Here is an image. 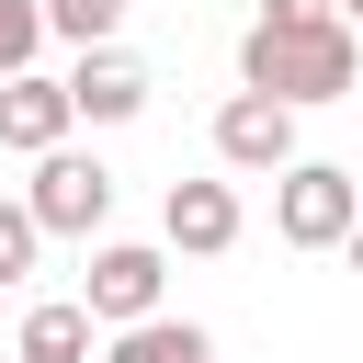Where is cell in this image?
Listing matches in <instances>:
<instances>
[{
	"mask_svg": "<svg viewBox=\"0 0 363 363\" xmlns=\"http://www.w3.org/2000/svg\"><path fill=\"white\" fill-rule=\"evenodd\" d=\"M340 0H261V23H329Z\"/></svg>",
	"mask_w": 363,
	"mask_h": 363,
	"instance_id": "5bb4252c",
	"label": "cell"
},
{
	"mask_svg": "<svg viewBox=\"0 0 363 363\" xmlns=\"http://www.w3.org/2000/svg\"><path fill=\"white\" fill-rule=\"evenodd\" d=\"M68 102H79V125H136V113H147V68H136L125 45H79Z\"/></svg>",
	"mask_w": 363,
	"mask_h": 363,
	"instance_id": "ba28073f",
	"label": "cell"
},
{
	"mask_svg": "<svg viewBox=\"0 0 363 363\" xmlns=\"http://www.w3.org/2000/svg\"><path fill=\"white\" fill-rule=\"evenodd\" d=\"M352 216H363V182H352L340 159H295V170H272V238H284V250H340Z\"/></svg>",
	"mask_w": 363,
	"mask_h": 363,
	"instance_id": "7a4b0ae2",
	"label": "cell"
},
{
	"mask_svg": "<svg viewBox=\"0 0 363 363\" xmlns=\"http://www.w3.org/2000/svg\"><path fill=\"white\" fill-rule=\"evenodd\" d=\"M363 79V34L329 11V23H250L238 34V91H272V102H340Z\"/></svg>",
	"mask_w": 363,
	"mask_h": 363,
	"instance_id": "6da1fadb",
	"label": "cell"
},
{
	"mask_svg": "<svg viewBox=\"0 0 363 363\" xmlns=\"http://www.w3.org/2000/svg\"><path fill=\"white\" fill-rule=\"evenodd\" d=\"M159 295H170V238H102L91 272H79V306H91L102 329L159 318Z\"/></svg>",
	"mask_w": 363,
	"mask_h": 363,
	"instance_id": "277c9868",
	"label": "cell"
},
{
	"mask_svg": "<svg viewBox=\"0 0 363 363\" xmlns=\"http://www.w3.org/2000/svg\"><path fill=\"white\" fill-rule=\"evenodd\" d=\"M23 204H34L45 238H102V227H113V170H102L91 147H45L34 182H23Z\"/></svg>",
	"mask_w": 363,
	"mask_h": 363,
	"instance_id": "3957f363",
	"label": "cell"
},
{
	"mask_svg": "<svg viewBox=\"0 0 363 363\" xmlns=\"http://www.w3.org/2000/svg\"><path fill=\"white\" fill-rule=\"evenodd\" d=\"M216 159H227V170H261V182L295 170V159H306V147H295V102H272V91H227V102H216Z\"/></svg>",
	"mask_w": 363,
	"mask_h": 363,
	"instance_id": "5b68a950",
	"label": "cell"
},
{
	"mask_svg": "<svg viewBox=\"0 0 363 363\" xmlns=\"http://www.w3.org/2000/svg\"><path fill=\"white\" fill-rule=\"evenodd\" d=\"M34 250H45L34 204H0V295H11V284H34Z\"/></svg>",
	"mask_w": 363,
	"mask_h": 363,
	"instance_id": "4fadbf2b",
	"label": "cell"
},
{
	"mask_svg": "<svg viewBox=\"0 0 363 363\" xmlns=\"http://www.w3.org/2000/svg\"><path fill=\"white\" fill-rule=\"evenodd\" d=\"M125 11H136V0H45V34H57V45H113Z\"/></svg>",
	"mask_w": 363,
	"mask_h": 363,
	"instance_id": "8fae6325",
	"label": "cell"
},
{
	"mask_svg": "<svg viewBox=\"0 0 363 363\" xmlns=\"http://www.w3.org/2000/svg\"><path fill=\"white\" fill-rule=\"evenodd\" d=\"M159 238H170V250H193V261H227V250L250 238L238 182H170V193H159Z\"/></svg>",
	"mask_w": 363,
	"mask_h": 363,
	"instance_id": "8992f818",
	"label": "cell"
},
{
	"mask_svg": "<svg viewBox=\"0 0 363 363\" xmlns=\"http://www.w3.org/2000/svg\"><path fill=\"white\" fill-rule=\"evenodd\" d=\"M91 306L79 295H45V306H23V340H11V363H91Z\"/></svg>",
	"mask_w": 363,
	"mask_h": 363,
	"instance_id": "9c48e42d",
	"label": "cell"
},
{
	"mask_svg": "<svg viewBox=\"0 0 363 363\" xmlns=\"http://www.w3.org/2000/svg\"><path fill=\"white\" fill-rule=\"evenodd\" d=\"M102 363H216V340H204L193 318H170V306H159V318L113 329V340H102Z\"/></svg>",
	"mask_w": 363,
	"mask_h": 363,
	"instance_id": "30bf717a",
	"label": "cell"
},
{
	"mask_svg": "<svg viewBox=\"0 0 363 363\" xmlns=\"http://www.w3.org/2000/svg\"><path fill=\"white\" fill-rule=\"evenodd\" d=\"M68 125H79L68 79H45V68L0 79V147H11V159H45V147H68Z\"/></svg>",
	"mask_w": 363,
	"mask_h": 363,
	"instance_id": "52a82bcc",
	"label": "cell"
},
{
	"mask_svg": "<svg viewBox=\"0 0 363 363\" xmlns=\"http://www.w3.org/2000/svg\"><path fill=\"white\" fill-rule=\"evenodd\" d=\"M340 23H352V34H363V0H340Z\"/></svg>",
	"mask_w": 363,
	"mask_h": 363,
	"instance_id": "2e32d148",
	"label": "cell"
},
{
	"mask_svg": "<svg viewBox=\"0 0 363 363\" xmlns=\"http://www.w3.org/2000/svg\"><path fill=\"white\" fill-rule=\"evenodd\" d=\"M340 261H352V272H363V216H352V238H340Z\"/></svg>",
	"mask_w": 363,
	"mask_h": 363,
	"instance_id": "9a60e30c",
	"label": "cell"
},
{
	"mask_svg": "<svg viewBox=\"0 0 363 363\" xmlns=\"http://www.w3.org/2000/svg\"><path fill=\"white\" fill-rule=\"evenodd\" d=\"M45 57V0H0V79H23Z\"/></svg>",
	"mask_w": 363,
	"mask_h": 363,
	"instance_id": "7c38bea8",
	"label": "cell"
}]
</instances>
